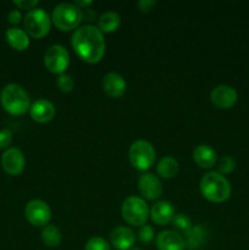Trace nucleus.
I'll list each match as a JSON object with an SVG mask.
<instances>
[{
	"instance_id": "obj_1",
	"label": "nucleus",
	"mask_w": 249,
	"mask_h": 250,
	"mask_svg": "<svg viewBox=\"0 0 249 250\" xmlns=\"http://www.w3.org/2000/svg\"><path fill=\"white\" fill-rule=\"evenodd\" d=\"M71 44L78 58L87 63H97L106 50L104 34L93 24L81 26L73 32Z\"/></svg>"
},
{
	"instance_id": "obj_2",
	"label": "nucleus",
	"mask_w": 249,
	"mask_h": 250,
	"mask_svg": "<svg viewBox=\"0 0 249 250\" xmlns=\"http://www.w3.org/2000/svg\"><path fill=\"white\" fill-rule=\"evenodd\" d=\"M200 193L203 197L211 203H224L231 197V185L228 180L217 171L205 173L200 180Z\"/></svg>"
},
{
	"instance_id": "obj_3",
	"label": "nucleus",
	"mask_w": 249,
	"mask_h": 250,
	"mask_svg": "<svg viewBox=\"0 0 249 250\" xmlns=\"http://www.w3.org/2000/svg\"><path fill=\"white\" fill-rule=\"evenodd\" d=\"M0 102L6 112L14 116H21L31 109V99L23 88L17 83L6 84L0 94Z\"/></svg>"
},
{
	"instance_id": "obj_4",
	"label": "nucleus",
	"mask_w": 249,
	"mask_h": 250,
	"mask_svg": "<svg viewBox=\"0 0 249 250\" xmlns=\"http://www.w3.org/2000/svg\"><path fill=\"white\" fill-rule=\"evenodd\" d=\"M82 21V10L73 2H61L56 5L51 14V22L62 32L76 31Z\"/></svg>"
},
{
	"instance_id": "obj_5",
	"label": "nucleus",
	"mask_w": 249,
	"mask_h": 250,
	"mask_svg": "<svg viewBox=\"0 0 249 250\" xmlns=\"http://www.w3.org/2000/svg\"><path fill=\"white\" fill-rule=\"evenodd\" d=\"M149 212H150V210H149L148 204L141 197L131 195V197L126 198L124 202L122 203V219L131 226H144L149 219Z\"/></svg>"
},
{
	"instance_id": "obj_6",
	"label": "nucleus",
	"mask_w": 249,
	"mask_h": 250,
	"mask_svg": "<svg viewBox=\"0 0 249 250\" xmlns=\"http://www.w3.org/2000/svg\"><path fill=\"white\" fill-rule=\"evenodd\" d=\"M155 149L150 142L138 139L129 146L128 159L131 165L139 171H146L155 163Z\"/></svg>"
},
{
	"instance_id": "obj_7",
	"label": "nucleus",
	"mask_w": 249,
	"mask_h": 250,
	"mask_svg": "<svg viewBox=\"0 0 249 250\" xmlns=\"http://www.w3.org/2000/svg\"><path fill=\"white\" fill-rule=\"evenodd\" d=\"M23 26L29 37L42 39L50 32L51 17L44 9H33L24 16Z\"/></svg>"
},
{
	"instance_id": "obj_8",
	"label": "nucleus",
	"mask_w": 249,
	"mask_h": 250,
	"mask_svg": "<svg viewBox=\"0 0 249 250\" xmlns=\"http://www.w3.org/2000/svg\"><path fill=\"white\" fill-rule=\"evenodd\" d=\"M44 65L46 70L55 75H62L70 65V54L67 49L60 44H54L46 49L44 54Z\"/></svg>"
},
{
	"instance_id": "obj_9",
	"label": "nucleus",
	"mask_w": 249,
	"mask_h": 250,
	"mask_svg": "<svg viewBox=\"0 0 249 250\" xmlns=\"http://www.w3.org/2000/svg\"><path fill=\"white\" fill-rule=\"evenodd\" d=\"M24 216L32 226L45 227L51 219V210L43 200L33 199L26 204Z\"/></svg>"
},
{
	"instance_id": "obj_10",
	"label": "nucleus",
	"mask_w": 249,
	"mask_h": 250,
	"mask_svg": "<svg viewBox=\"0 0 249 250\" xmlns=\"http://www.w3.org/2000/svg\"><path fill=\"white\" fill-rule=\"evenodd\" d=\"M237 100H238V93L231 85L219 84L210 93V102L217 109H231L232 106H234Z\"/></svg>"
},
{
	"instance_id": "obj_11",
	"label": "nucleus",
	"mask_w": 249,
	"mask_h": 250,
	"mask_svg": "<svg viewBox=\"0 0 249 250\" xmlns=\"http://www.w3.org/2000/svg\"><path fill=\"white\" fill-rule=\"evenodd\" d=\"M1 166L7 175H21L26 166L23 153L19 148H7L1 156Z\"/></svg>"
},
{
	"instance_id": "obj_12",
	"label": "nucleus",
	"mask_w": 249,
	"mask_h": 250,
	"mask_svg": "<svg viewBox=\"0 0 249 250\" xmlns=\"http://www.w3.org/2000/svg\"><path fill=\"white\" fill-rule=\"evenodd\" d=\"M138 189L143 199L156 200L164 192L163 183L158 176L153 173H144L138 180Z\"/></svg>"
},
{
	"instance_id": "obj_13",
	"label": "nucleus",
	"mask_w": 249,
	"mask_h": 250,
	"mask_svg": "<svg viewBox=\"0 0 249 250\" xmlns=\"http://www.w3.org/2000/svg\"><path fill=\"white\" fill-rule=\"evenodd\" d=\"M103 90L107 97L112 99H119L126 93V81L121 75L116 72H109L103 78Z\"/></svg>"
},
{
	"instance_id": "obj_14",
	"label": "nucleus",
	"mask_w": 249,
	"mask_h": 250,
	"mask_svg": "<svg viewBox=\"0 0 249 250\" xmlns=\"http://www.w3.org/2000/svg\"><path fill=\"white\" fill-rule=\"evenodd\" d=\"M29 114H31L33 121L38 122V124H46L55 117L56 107L50 100L38 99L31 105Z\"/></svg>"
},
{
	"instance_id": "obj_15",
	"label": "nucleus",
	"mask_w": 249,
	"mask_h": 250,
	"mask_svg": "<svg viewBox=\"0 0 249 250\" xmlns=\"http://www.w3.org/2000/svg\"><path fill=\"white\" fill-rule=\"evenodd\" d=\"M175 215V208L170 202H166V200L155 203L149 212L150 219L158 226H166V225L171 224Z\"/></svg>"
},
{
	"instance_id": "obj_16",
	"label": "nucleus",
	"mask_w": 249,
	"mask_h": 250,
	"mask_svg": "<svg viewBox=\"0 0 249 250\" xmlns=\"http://www.w3.org/2000/svg\"><path fill=\"white\" fill-rule=\"evenodd\" d=\"M136 242V236L131 229L124 226L116 227L110 234V243L116 250H131Z\"/></svg>"
},
{
	"instance_id": "obj_17",
	"label": "nucleus",
	"mask_w": 249,
	"mask_h": 250,
	"mask_svg": "<svg viewBox=\"0 0 249 250\" xmlns=\"http://www.w3.org/2000/svg\"><path fill=\"white\" fill-rule=\"evenodd\" d=\"M156 247L159 250H185L183 237L176 231H163L156 237Z\"/></svg>"
},
{
	"instance_id": "obj_18",
	"label": "nucleus",
	"mask_w": 249,
	"mask_h": 250,
	"mask_svg": "<svg viewBox=\"0 0 249 250\" xmlns=\"http://www.w3.org/2000/svg\"><path fill=\"white\" fill-rule=\"evenodd\" d=\"M193 160L199 167L209 170L217 163L216 151L208 144H200L193 151Z\"/></svg>"
},
{
	"instance_id": "obj_19",
	"label": "nucleus",
	"mask_w": 249,
	"mask_h": 250,
	"mask_svg": "<svg viewBox=\"0 0 249 250\" xmlns=\"http://www.w3.org/2000/svg\"><path fill=\"white\" fill-rule=\"evenodd\" d=\"M185 243L186 249L188 250H198L205 246L208 239V232L204 226L202 225H195L193 226L187 233H185Z\"/></svg>"
},
{
	"instance_id": "obj_20",
	"label": "nucleus",
	"mask_w": 249,
	"mask_h": 250,
	"mask_svg": "<svg viewBox=\"0 0 249 250\" xmlns=\"http://www.w3.org/2000/svg\"><path fill=\"white\" fill-rule=\"evenodd\" d=\"M5 38H6L7 44L15 50L23 51L29 46V36L26 33V31L19 27H11L7 29Z\"/></svg>"
},
{
	"instance_id": "obj_21",
	"label": "nucleus",
	"mask_w": 249,
	"mask_h": 250,
	"mask_svg": "<svg viewBox=\"0 0 249 250\" xmlns=\"http://www.w3.org/2000/svg\"><path fill=\"white\" fill-rule=\"evenodd\" d=\"M121 24V17L115 11H106L98 20V28L102 33H114Z\"/></svg>"
},
{
	"instance_id": "obj_22",
	"label": "nucleus",
	"mask_w": 249,
	"mask_h": 250,
	"mask_svg": "<svg viewBox=\"0 0 249 250\" xmlns=\"http://www.w3.org/2000/svg\"><path fill=\"white\" fill-rule=\"evenodd\" d=\"M178 161L172 156H164L156 165V172L164 180H170L173 178L178 172Z\"/></svg>"
},
{
	"instance_id": "obj_23",
	"label": "nucleus",
	"mask_w": 249,
	"mask_h": 250,
	"mask_svg": "<svg viewBox=\"0 0 249 250\" xmlns=\"http://www.w3.org/2000/svg\"><path fill=\"white\" fill-rule=\"evenodd\" d=\"M42 241L49 248H55V247L60 246L61 241H62V234L61 231L54 225H46L42 229Z\"/></svg>"
},
{
	"instance_id": "obj_24",
	"label": "nucleus",
	"mask_w": 249,
	"mask_h": 250,
	"mask_svg": "<svg viewBox=\"0 0 249 250\" xmlns=\"http://www.w3.org/2000/svg\"><path fill=\"white\" fill-rule=\"evenodd\" d=\"M172 226L175 227L176 229L183 232V233H187V232L193 227L190 219L185 214L175 215V217H173L172 220Z\"/></svg>"
},
{
	"instance_id": "obj_25",
	"label": "nucleus",
	"mask_w": 249,
	"mask_h": 250,
	"mask_svg": "<svg viewBox=\"0 0 249 250\" xmlns=\"http://www.w3.org/2000/svg\"><path fill=\"white\" fill-rule=\"evenodd\" d=\"M234 168H236V161H234V159L232 156L225 155L217 161V170H219L217 172H220L221 175L231 173Z\"/></svg>"
},
{
	"instance_id": "obj_26",
	"label": "nucleus",
	"mask_w": 249,
	"mask_h": 250,
	"mask_svg": "<svg viewBox=\"0 0 249 250\" xmlns=\"http://www.w3.org/2000/svg\"><path fill=\"white\" fill-rule=\"evenodd\" d=\"M56 85H58L59 90L62 93H70L73 90L75 87V81L67 73H62V75L59 76V78L56 80Z\"/></svg>"
},
{
	"instance_id": "obj_27",
	"label": "nucleus",
	"mask_w": 249,
	"mask_h": 250,
	"mask_svg": "<svg viewBox=\"0 0 249 250\" xmlns=\"http://www.w3.org/2000/svg\"><path fill=\"white\" fill-rule=\"evenodd\" d=\"M84 250H111V247L102 237H92L85 243Z\"/></svg>"
},
{
	"instance_id": "obj_28",
	"label": "nucleus",
	"mask_w": 249,
	"mask_h": 250,
	"mask_svg": "<svg viewBox=\"0 0 249 250\" xmlns=\"http://www.w3.org/2000/svg\"><path fill=\"white\" fill-rule=\"evenodd\" d=\"M154 236H155V232H154V229L149 225H144V226L141 227L138 232V238L142 243H150L154 239Z\"/></svg>"
},
{
	"instance_id": "obj_29",
	"label": "nucleus",
	"mask_w": 249,
	"mask_h": 250,
	"mask_svg": "<svg viewBox=\"0 0 249 250\" xmlns=\"http://www.w3.org/2000/svg\"><path fill=\"white\" fill-rule=\"evenodd\" d=\"M12 132L9 128H5L0 131V149H5L11 144Z\"/></svg>"
},
{
	"instance_id": "obj_30",
	"label": "nucleus",
	"mask_w": 249,
	"mask_h": 250,
	"mask_svg": "<svg viewBox=\"0 0 249 250\" xmlns=\"http://www.w3.org/2000/svg\"><path fill=\"white\" fill-rule=\"evenodd\" d=\"M14 5L22 10H33L38 5V0H14Z\"/></svg>"
},
{
	"instance_id": "obj_31",
	"label": "nucleus",
	"mask_w": 249,
	"mask_h": 250,
	"mask_svg": "<svg viewBox=\"0 0 249 250\" xmlns=\"http://www.w3.org/2000/svg\"><path fill=\"white\" fill-rule=\"evenodd\" d=\"M156 6L155 0H139L138 1V9L142 12H150L153 7Z\"/></svg>"
},
{
	"instance_id": "obj_32",
	"label": "nucleus",
	"mask_w": 249,
	"mask_h": 250,
	"mask_svg": "<svg viewBox=\"0 0 249 250\" xmlns=\"http://www.w3.org/2000/svg\"><path fill=\"white\" fill-rule=\"evenodd\" d=\"M7 20L11 24H19L22 20V15L20 10H11L9 12V16H7Z\"/></svg>"
},
{
	"instance_id": "obj_33",
	"label": "nucleus",
	"mask_w": 249,
	"mask_h": 250,
	"mask_svg": "<svg viewBox=\"0 0 249 250\" xmlns=\"http://www.w3.org/2000/svg\"><path fill=\"white\" fill-rule=\"evenodd\" d=\"M82 16L83 21H93L95 19V11H93L92 9H83L82 10Z\"/></svg>"
},
{
	"instance_id": "obj_34",
	"label": "nucleus",
	"mask_w": 249,
	"mask_h": 250,
	"mask_svg": "<svg viewBox=\"0 0 249 250\" xmlns=\"http://www.w3.org/2000/svg\"><path fill=\"white\" fill-rule=\"evenodd\" d=\"M73 4H75L77 7H80L81 10H83V9H87L88 6H90V5L93 4V1L92 0H76Z\"/></svg>"
},
{
	"instance_id": "obj_35",
	"label": "nucleus",
	"mask_w": 249,
	"mask_h": 250,
	"mask_svg": "<svg viewBox=\"0 0 249 250\" xmlns=\"http://www.w3.org/2000/svg\"><path fill=\"white\" fill-rule=\"evenodd\" d=\"M131 250H144V249H142V248H132Z\"/></svg>"
}]
</instances>
